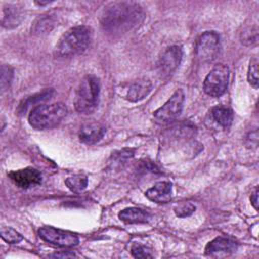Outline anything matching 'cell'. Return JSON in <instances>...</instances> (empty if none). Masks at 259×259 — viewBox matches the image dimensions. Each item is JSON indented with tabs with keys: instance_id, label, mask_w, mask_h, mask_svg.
I'll list each match as a JSON object with an SVG mask.
<instances>
[{
	"instance_id": "6da1fadb",
	"label": "cell",
	"mask_w": 259,
	"mask_h": 259,
	"mask_svg": "<svg viewBox=\"0 0 259 259\" xmlns=\"http://www.w3.org/2000/svg\"><path fill=\"white\" fill-rule=\"evenodd\" d=\"M141 6L133 2H117L108 5L101 15V26L112 34L123 33L139 24L143 18Z\"/></svg>"
},
{
	"instance_id": "7a4b0ae2",
	"label": "cell",
	"mask_w": 259,
	"mask_h": 259,
	"mask_svg": "<svg viewBox=\"0 0 259 259\" xmlns=\"http://www.w3.org/2000/svg\"><path fill=\"white\" fill-rule=\"evenodd\" d=\"M92 40V30L86 25H78L67 30L55 48L58 58H71L84 53Z\"/></svg>"
},
{
	"instance_id": "3957f363",
	"label": "cell",
	"mask_w": 259,
	"mask_h": 259,
	"mask_svg": "<svg viewBox=\"0 0 259 259\" xmlns=\"http://www.w3.org/2000/svg\"><path fill=\"white\" fill-rule=\"evenodd\" d=\"M64 103L57 102L35 106L28 115L29 124L36 130H49L58 125L67 114Z\"/></svg>"
},
{
	"instance_id": "277c9868",
	"label": "cell",
	"mask_w": 259,
	"mask_h": 259,
	"mask_svg": "<svg viewBox=\"0 0 259 259\" xmlns=\"http://www.w3.org/2000/svg\"><path fill=\"white\" fill-rule=\"evenodd\" d=\"M99 91L100 85L98 78L94 75H86L81 80L75 93V109L85 114L92 112L98 104Z\"/></svg>"
},
{
	"instance_id": "5b68a950",
	"label": "cell",
	"mask_w": 259,
	"mask_h": 259,
	"mask_svg": "<svg viewBox=\"0 0 259 259\" xmlns=\"http://www.w3.org/2000/svg\"><path fill=\"white\" fill-rule=\"evenodd\" d=\"M229 75V68L226 65H215L203 81L204 92L211 97L222 96L227 90Z\"/></svg>"
},
{
	"instance_id": "8992f818",
	"label": "cell",
	"mask_w": 259,
	"mask_h": 259,
	"mask_svg": "<svg viewBox=\"0 0 259 259\" xmlns=\"http://www.w3.org/2000/svg\"><path fill=\"white\" fill-rule=\"evenodd\" d=\"M221 50L220 35L215 31H205L196 40L195 57L201 63L212 62Z\"/></svg>"
},
{
	"instance_id": "52a82bcc",
	"label": "cell",
	"mask_w": 259,
	"mask_h": 259,
	"mask_svg": "<svg viewBox=\"0 0 259 259\" xmlns=\"http://www.w3.org/2000/svg\"><path fill=\"white\" fill-rule=\"evenodd\" d=\"M184 97V92L181 89L176 90L168 101L154 112L155 120L158 123H166L176 119L183 109Z\"/></svg>"
},
{
	"instance_id": "ba28073f",
	"label": "cell",
	"mask_w": 259,
	"mask_h": 259,
	"mask_svg": "<svg viewBox=\"0 0 259 259\" xmlns=\"http://www.w3.org/2000/svg\"><path fill=\"white\" fill-rule=\"evenodd\" d=\"M37 233L41 240L60 247H75L79 243V238L76 234L54 227H41Z\"/></svg>"
},
{
	"instance_id": "9c48e42d",
	"label": "cell",
	"mask_w": 259,
	"mask_h": 259,
	"mask_svg": "<svg viewBox=\"0 0 259 259\" xmlns=\"http://www.w3.org/2000/svg\"><path fill=\"white\" fill-rule=\"evenodd\" d=\"M182 55V48L180 46H171L162 53L157 64L158 72L162 78L167 79L171 77L180 65Z\"/></svg>"
},
{
	"instance_id": "30bf717a",
	"label": "cell",
	"mask_w": 259,
	"mask_h": 259,
	"mask_svg": "<svg viewBox=\"0 0 259 259\" xmlns=\"http://www.w3.org/2000/svg\"><path fill=\"white\" fill-rule=\"evenodd\" d=\"M8 177L16 186L22 189H27L41 183L40 172L32 167L11 171L8 173Z\"/></svg>"
},
{
	"instance_id": "8fae6325",
	"label": "cell",
	"mask_w": 259,
	"mask_h": 259,
	"mask_svg": "<svg viewBox=\"0 0 259 259\" xmlns=\"http://www.w3.org/2000/svg\"><path fill=\"white\" fill-rule=\"evenodd\" d=\"M238 244L226 237H218L210 241L205 247V254L210 257H225L237 251Z\"/></svg>"
},
{
	"instance_id": "7c38bea8",
	"label": "cell",
	"mask_w": 259,
	"mask_h": 259,
	"mask_svg": "<svg viewBox=\"0 0 259 259\" xmlns=\"http://www.w3.org/2000/svg\"><path fill=\"white\" fill-rule=\"evenodd\" d=\"M106 132L105 126L98 121H87L79 131V139L82 143L92 145L100 141Z\"/></svg>"
},
{
	"instance_id": "4fadbf2b",
	"label": "cell",
	"mask_w": 259,
	"mask_h": 259,
	"mask_svg": "<svg viewBox=\"0 0 259 259\" xmlns=\"http://www.w3.org/2000/svg\"><path fill=\"white\" fill-rule=\"evenodd\" d=\"M172 184L168 181H161L149 188L145 195L152 201L157 203H167L171 200Z\"/></svg>"
},
{
	"instance_id": "5bb4252c",
	"label": "cell",
	"mask_w": 259,
	"mask_h": 259,
	"mask_svg": "<svg viewBox=\"0 0 259 259\" xmlns=\"http://www.w3.org/2000/svg\"><path fill=\"white\" fill-rule=\"evenodd\" d=\"M152 90V82L149 79H139L132 83L126 91L125 98L132 102L144 99Z\"/></svg>"
},
{
	"instance_id": "9a60e30c",
	"label": "cell",
	"mask_w": 259,
	"mask_h": 259,
	"mask_svg": "<svg viewBox=\"0 0 259 259\" xmlns=\"http://www.w3.org/2000/svg\"><path fill=\"white\" fill-rule=\"evenodd\" d=\"M118 218L127 224L147 223L151 219V214L139 207H127L118 213Z\"/></svg>"
},
{
	"instance_id": "2e32d148",
	"label": "cell",
	"mask_w": 259,
	"mask_h": 259,
	"mask_svg": "<svg viewBox=\"0 0 259 259\" xmlns=\"http://www.w3.org/2000/svg\"><path fill=\"white\" fill-rule=\"evenodd\" d=\"M22 19L21 10L13 5H7L2 10V26L5 28L16 27Z\"/></svg>"
},
{
	"instance_id": "e0dca14e",
	"label": "cell",
	"mask_w": 259,
	"mask_h": 259,
	"mask_svg": "<svg viewBox=\"0 0 259 259\" xmlns=\"http://www.w3.org/2000/svg\"><path fill=\"white\" fill-rule=\"evenodd\" d=\"M211 118L224 130L230 128L233 122V112L225 106H215L210 110Z\"/></svg>"
},
{
	"instance_id": "ac0fdd59",
	"label": "cell",
	"mask_w": 259,
	"mask_h": 259,
	"mask_svg": "<svg viewBox=\"0 0 259 259\" xmlns=\"http://www.w3.org/2000/svg\"><path fill=\"white\" fill-rule=\"evenodd\" d=\"M65 184L71 191L78 193L83 191L87 187L88 179L84 175H74V176L68 177L65 180Z\"/></svg>"
},
{
	"instance_id": "d6986e66",
	"label": "cell",
	"mask_w": 259,
	"mask_h": 259,
	"mask_svg": "<svg viewBox=\"0 0 259 259\" xmlns=\"http://www.w3.org/2000/svg\"><path fill=\"white\" fill-rule=\"evenodd\" d=\"M54 26V20L52 19V17L50 16H41L38 17L35 22L33 23V26L31 27V30L34 33L40 34V33H45V32H49Z\"/></svg>"
},
{
	"instance_id": "ffe728a7",
	"label": "cell",
	"mask_w": 259,
	"mask_h": 259,
	"mask_svg": "<svg viewBox=\"0 0 259 259\" xmlns=\"http://www.w3.org/2000/svg\"><path fill=\"white\" fill-rule=\"evenodd\" d=\"M0 236L8 244H17L23 239L17 231L10 227H2L0 230Z\"/></svg>"
},
{
	"instance_id": "44dd1931",
	"label": "cell",
	"mask_w": 259,
	"mask_h": 259,
	"mask_svg": "<svg viewBox=\"0 0 259 259\" xmlns=\"http://www.w3.org/2000/svg\"><path fill=\"white\" fill-rule=\"evenodd\" d=\"M53 93V90H46L39 94H36V95H33L31 97H28L27 99L23 100V102L20 104L19 108L22 110V111H25L26 108L29 106V105H34L35 102H38V101H41V100H46L48 98L51 97Z\"/></svg>"
},
{
	"instance_id": "7402d4cb",
	"label": "cell",
	"mask_w": 259,
	"mask_h": 259,
	"mask_svg": "<svg viewBox=\"0 0 259 259\" xmlns=\"http://www.w3.org/2000/svg\"><path fill=\"white\" fill-rule=\"evenodd\" d=\"M151 251L152 250L149 247L139 244V243H135L131 248L132 255L135 258H152L153 255H152Z\"/></svg>"
},
{
	"instance_id": "603a6c76",
	"label": "cell",
	"mask_w": 259,
	"mask_h": 259,
	"mask_svg": "<svg viewBox=\"0 0 259 259\" xmlns=\"http://www.w3.org/2000/svg\"><path fill=\"white\" fill-rule=\"evenodd\" d=\"M248 81L254 88H258V62L256 59L250 61L248 69Z\"/></svg>"
},
{
	"instance_id": "cb8c5ba5",
	"label": "cell",
	"mask_w": 259,
	"mask_h": 259,
	"mask_svg": "<svg viewBox=\"0 0 259 259\" xmlns=\"http://www.w3.org/2000/svg\"><path fill=\"white\" fill-rule=\"evenodd\" d=\"M1 89L4 91L11 83L12 77H13V70L11 67L7 65H3L1 69Z\"/></svg>"
},
{
	"instance_id": "d4e9b609",
	"label": "cell",
	"mask_w": 259,
	"mask_h": 259,
	"mask_svg": "<svg viewBox=\"0 0 259 259\" xmlns=\"http://www.w3.org/2000/svg\"><path fill=\"white\" fill-rule=\"evenodd\" d=\"M241 41L245 45H253L257 42V28H248L242 32Z\"/></svg>"
},
{
	"instance_id": "484cf974",
	"label": "cell",
	"mask_w": 259,
	"mask_h": 259,
	"mask_svg": "<svg viewBox=\"0 0 259 259\" xmlns=\"http://www.w3.org/2000/svg\"><path fill=\"white\" fill-rule=\"evenodd\" d=\"M194 210H195V206L191 203L181 204L174 209L175 214L179 218H186V217L192 214L194 212Z\"/></svg>"
},
{
	"instance_id": "4316f807",
	"label": "cell",
	"mask_w": 259,
	"mask_h": 259,
	"mask_svg": "<svg viewBox=\"0 0 259 259\" xmlns=\"http://www.w3.org/2000/svg\"><path fill=\"white\" fill-rule=\"evenodd\" d=\"M250 200H251V203L254 206V208L258 209V190L257 189H255V191L251 194Z\"/></svg>"
},
{
	"instance_id": "83f0119b",
	"label": "cell",
	"mask_w": 259,
	"mask_h": 259,
	"mask_svg": "<svg viewBox=\"0 0 259 259\" xmlns=\"http://www.w3.org/2000/svg\"><path fill=\"white\" fill-rule=\"evenodd\" d=\"M76 255L74 253H69V252H64V253H56L49 255V257H75Z\"/></svg>"
}]
</instances>
